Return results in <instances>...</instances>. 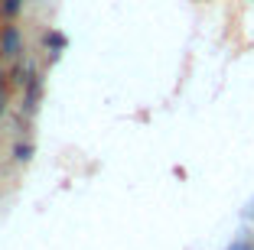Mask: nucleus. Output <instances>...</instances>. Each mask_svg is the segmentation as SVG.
<instances>
[{
  "label": "nucleus",
  "instance_id": "obj_1",
  "mask_svg": "<svg viewBox=\"0 0 254 250\" xmlns=\"http://www.w3.org/2000/svg\"><path fill=\"white\" fill-rule=\"evenodd\" d=\"M0 55L3 59H20L23 55V30L16 23H7L0 30Z\"/></svg>",
  "mask_w": 254,
  "mask_h": 250
},
{
  "label": "nucleus",
  "instance_id": "obj_2",
  "mask_svg": "<svg viewBox=\"0 0 254 250\" xmlns=\"http://www.w3.org/2000/svg\"><path fill=\"white\" fill-rule=\"evenodd\" d=\"M39 101H43V75H33L30 81H26V85H23V114H26V117H33V114H36L39 110Z\"/></svg>",
  "mask_w": 254,
  "mask_h": 250
},
{
  "label": "nucleus",
  "instance_id": "obj_3",
  "mask_svg": "<svg viewBox=\"0 0 254 250\" xmlns=\"http://www.w3.org/2000/svg\"><path fill=\"white\" fill-rule=\"evenodd\" d=\"M43 46L49 52H53V55H59V52H65V46H68V39H65V33H59V30H49L43 36Z\"/></svg>",
  "mask_w": 254,
  "mask_h": 250
},
{
  "label": "nucleus",
  "instance_id": "obj_4",
  "mask_svg": "<svg viewBox=\"0 0 254 250\" xmlns=\"http://www.w3.org/2000/svg\"><path fill=\"white\" fill-rule=\"evenodd\" d=\"M20 13H23V0H0V16L7 23H13Z\"/></svg>",
  "mask_w": 254,
  "mask_h": 250
},
{
  "label": "nucleus",
  "instance_id": "obj_5",
  "mask_svg": "<svg viewBox=\"0 0 254 250\" xmlns=\"http://www.w3.org/2000/svg\"><path fill=\"white\" fill-rule=\"evenodd\" d=\"M30 159H33V143H16L13 147V162L23 166V162H30Z\"/></svg>",
  "mask_w": 254,
  "mask_h": 250
},
{
  "label": "nucleus",
  "instance_id": "obj_6",
  "mask_svg": "<svg viewBox=\"0 0 254 250\" xmlns=\"http://www.w3.org/2000/svg\"><path fill=\"white\" fill-rule=\"evenodd\" d=\"M225 250H254V237H251V234H238Z\"/></svg>",
  "mask_w": 254,
  "mask_h": 250
},
{
  "label": "nucleus",
  "instance_id": "obj_7",
  "mask_svg": "<svg viewBox=\"0 0 254 250\" xmlns=\"http://www.w3.org/2000/svg\"><path fill=\"white\" fill-rule=\"evenodd\" d=\"M0 88H3V68H0Z\"/></svg>",
  "mask_w": 254,
  "mask_h": 250
}]
</instances>
